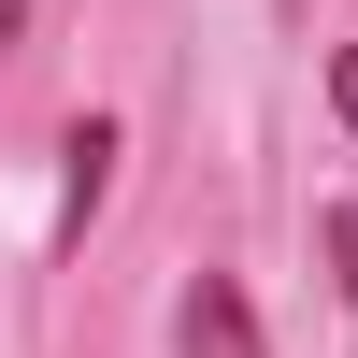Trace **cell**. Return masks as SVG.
Segmentation results:
<instances>
[{"mask_svg": "<svg viewBox=\"0 0 358 358\" xmlns=\"http://www.w3.org/2000/svg\"><path fill=\"white\" fill-rule=\"evenodd\" d=\"M330 101H344V129H358V57H344V72H330Z\"/></svg>", "mask_w": 358, "mask_h": 358, "instance_id": "cell-3", "label": "cell"}, {"mask_svg": "<svg viewBox=\"0 0 358 358\" xmlns=\"http://www.w3.org/2000/svg\"><path fill=\"white\" fill-rule=\"evenodd\" d=\"M187 358H258V330H244L229 287H201V301H187Z\"/></svg>", "mask_w": 358, "mask_h": 358, "instance_id": "cell-1", "label": "cell"}, {"mask_svg": "<svg viewBox=\"0 0 358 358\" xmlns=\"http://www.w3.org/2000/svg\"><path fill=\"white\" fill-rule=\"evenodd\" d=\"M101 158H115V129L86 115V129H72V229H86V201H101Z\"/></svg>", "mask_w": 358, "mask_h": 358, "instance_id": "cell-2", "label": "cell"}]
</instances>
